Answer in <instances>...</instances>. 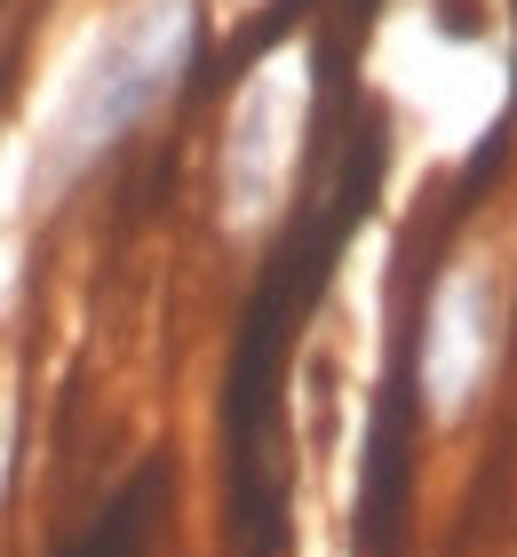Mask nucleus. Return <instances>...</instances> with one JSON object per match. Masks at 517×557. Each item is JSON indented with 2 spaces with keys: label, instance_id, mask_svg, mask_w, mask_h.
Instances as JSON below:
<instances>
[{
  "label": "nucleus",
  "instance_id": "obj_1",
  "mask_svg": "<svg viewBox=\"0 0 517 557\" xmlns=\"http://www.w3.org/2000/svg\"><path fill=\"white\" fill-rule=\"evenodd\" d=\"M192 57H199V0H136L103 24L40 128V151H33L40 208H57L72 184H88L120 144H136V128L184 88Z\"/></svg>",
  "mask_w": 517,
  "mask_h": 557
},
{
  "label": "nucleus",
  "instance_id": "obj_2",
  "mask_svg": "<svg viewBox=\"0 0 517 557\" xmlns=\"http://www.w3.org/2000/svg\"><path fill=\"white\" fill-rule=\"evenodd\" d=\"M494 350H502V287H494V263L461 256L454 271H438V287L422 302V326H414V374H422L430 414L454 422L470 414V398L485 391L494 374Z\"/></svg>",
  "mask_w": 517,
  "mask_h": 557
}]
</instances>
